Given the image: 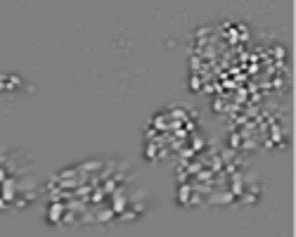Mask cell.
<instances>
[{"label":"cell","instance_id":"cell-1","mask_svg":"<svg viewBox=\"0 0 296 237\" xmlns=\"http://www.w3.org/2000/svg\"><path fill=\"white\" fill-rule=\"evenodd\" d=\"M22 83H24L22 76H17V74H5L0 86H3V90H5V93H10V90H19V88H22Z\"/></svg>","mask_w":296,"mask_h":237}]
</instances>
